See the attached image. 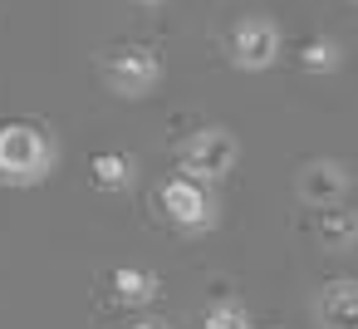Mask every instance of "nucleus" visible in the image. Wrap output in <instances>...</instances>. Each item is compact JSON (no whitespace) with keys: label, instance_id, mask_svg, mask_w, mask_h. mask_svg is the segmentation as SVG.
Segmentation results:
<instances>
[{"label":"nucleus","instance_id":"nucleus-12","mask_svg":"<svg viewBox=\"0 0 358 329\" xmlns=\"http://www.w3.org/2000/svg\"><path fill=\"white\" fill-rule=\"evenodd\" d=\"M201 329H250V309L241 300H216L201 314Z\"/></svg>","mask_w":358,"mask_h":329},{"label":"nucleus","instance_id":"nucleus-14","mask_svg":"<svg viewBox=\"0 0 358 329\" xmlns=\"http://www.w3.org/2000/svg\"><path fill=\"white\" fill-rule=\"evenodd\" d=\"M138 6H162V0H138Z\"/></svg>","mask_w":358,"mask_h":329},{"label":"nucleus","instance_id":"nucleus-10","mask_svg":"<svg viewBox=\"0 0 358 329\" xmlns=\"http://www.w3.org/2000/svg\"><path fill=\"white\" fill-rule=\"evenodd\" d=\"M353 241H358V216L343 211V206H324V216H319V246L324 251H353Z\"/></svg>","mask_w":358,"mask_h":329},{"label":"nucleus","instance_id":"nucleus-15","mask_svg":"<svg viewBox=\"0 0 358 329\" xmlns=\"http://www.w3.org/2000/svg\"><path fill=\"white\" fill-rule=\"evenodd\" d=\"M353 6H358V0H353Z\"/></svg>","mask_w":358,"mask_h":329},{"label":"nucleus","instance_id":"nucleus-11","mask_svg":"<svg viewBox=\"0 0 358 329\" xmlns=\"http://www.w3.org/2000/svg\"><path fill=\"white\" fill-rule=\"evenodd\" d=\"M299 69L304 74H338L343 69V50H338V40H304L299 45Z\"/></svg>","mask_w":358,"mask_h":329},{"label":"nucleus","instance_id":"nucleus-13","mask_svg":"<svg viewBox=\"0 0 358 329\" xmlns=\"http://www.w3.org/2000/svg\"><path fill=\"white\" fill-rule=\"evenodd\" d=\"M128 329H167L162 319H138V324H128Z\"/></svg>","mask_w":358,"mask_h":329},{"label":"nucleus","instance_id":"nucleus-9","mask_svg":"<svg viewBox=\"0 0 358 329\" xmlns=\"http://www.w3.org/2000/svg\"><path fill=\"white\" fill-rule=\"evenodd\" d=\"M157 290H162V280H157L152 270H143V265H118V270H113V295H118L123 304H152Z\"/></svg>","mask_w":358,"mask_h":329},{"label":"nucleus","instance_id":"nucleus-3","mask_svg":"<svg viewBox=\"0 0 358 329\" xmlns=\"http://www.w3.org/2000/svg\"><path fill=\"white\" fill-rule=\"evenodd\" d=\"M236 162H241V143H236V133L221 128V123L196 128V133L177 148V167H182V177H196V182H206V187L221 182V177H231Z\"/></svg>","mask_w":358,"mask_h":329},{"label":"nucleus","instance_id":"nucleus-4","mask_svg":"<svg viewBox=\"0 0 358 329\" xmlns=\"http://www.w3.org/2000/svg\"><path fill=\"white\" fill-rule=\"evenodd\" d=\"M280 50H285V35H280V25L270 15H241L226 30V55H231V69H241V74L275 69Z\"/></svg>","mask_w":358,"mask_h":329},{"label":"nucleus","instance_id":"nucleus-6","mask_svg":"<svg viewBox=\"0 0 358 329\" xmlns=\"http://www.w3.org/2000/svg\"><path fill=\"white\" fill-rule=\"evenodd\" d=\"M294 192H299V202L314 206V211L338 206V202L348 197V167L334 162V158H314V162H304V167L294 172Z\"/></svg>","mask_w":358,"mask_h":329},{"label":"nucleus","instance_id":"nucleus-2","mask_svg":"<svg viewBox=\"0 0 358 329\" xmlns=\"http://www.w3.org/2000/svg\"><path fill=\"white\" fill-rule=\"evenodd\" d=\"M99 79L118 99H148L162 84V59L152 45H113L99 55Z\"/></svg>","mask_w":358,"mask_h":329},{"label":"nucleus","instance_id":"nucleus-5","mask_svg":"<svg viewBox=\"0 0 358 329\" xmlns=\"http://www.w3.org/2000/svg\"><path fill=\"white\" fill-rule=\"evenodd\" d=\"M157 202H162V216L177 226V231H211L216 226V197H211V187L206 182H196V177H167L162 182V192H157Z\"/></svg>","mask_w":358,"mask_h":329},{"label":"nucleus","instance_id":"nucleus-1","mask_svg":"<svg viewBox=\"0 0 358 329\" xmlns=\"http://www.w3.org/2000/svg\"><path fill=\"white\" fill-rule=\"evenodd\" d=\"M59 167V143L40 123H0V182L6 187H40Z\"/></svg>","mask_w":358,"mask_h":329},{"label":"nucleus","instance_id":"nucleus-7","mask_svg":"<svg viewBox=\"0 0 358 329\" xmlns=\"http://www.w3.org/2000/svg\"><path fill=\"white\" fill-rule=\"evenodd\" d=\"M319 329H358V280H324L314 295Z\"/></svg>","mask_w":358,"mask_h":329},{"label":"nucleus","instance_id":"nucleus-8","mask_svg":"<svg viewBox=\"0 0 358 329\" xmlns=\"http://www.w3.org/2000/svg\"><path fill=\"white\" fill-rule=\"evenodd\" d=\"M89 172H94V187L99 192H128L138 182V162L128 153H99L89 162Z\"/></svg>","mask_w":358,"mask_h":329}]
</instances>
